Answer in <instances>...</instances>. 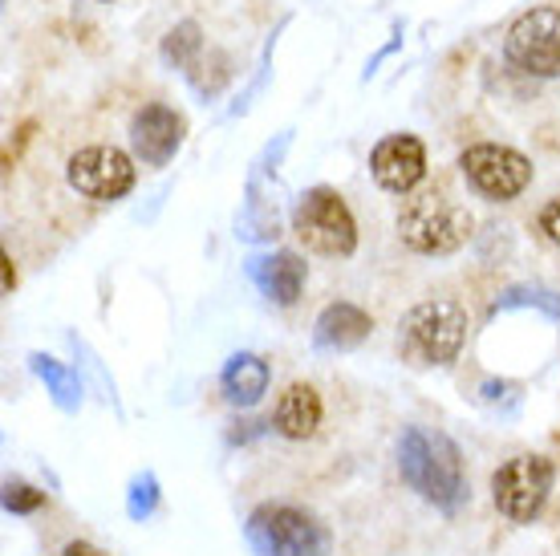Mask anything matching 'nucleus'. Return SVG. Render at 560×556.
Listing matches in <instances>:
<instances>
[{"label": "nucleus", "instance_id": "obj_21", "mask_svg": "<svg viewBox=\"0 0 560 556\" xmlns=\"http://www.w3.org/2000/svg\"><path fill=\"white\" fill-rule=\"evenodd\" d=\"M61 556H106L98 548V544H90V541H70L66 548H61Z\"/></svg>", "mask_w": 560, "mask_h": 556}, {"label": "nucleus", "instance_id": "obj_18", "mask_svg": "<svg viewBox=\"0 0 560 556\" xmlns=\"http://www.w3.org/2000/svg\"><path fill=\"white\" fill-rule=\"evenodd\" d=\"M45 503V491H37L33 484H25V479H9L4 484V508L16 516H28V512H37Z\"/></svg>", "mask_w": 560, "mask_h": 556}, {"label": "nucleus", "instance_id": "obj_13", "mask_svg": "<svg viewBox=\"0 0 560 556\" xmlns=\"http://www.w3.org/2000/svg\"><path fill=\"white\" fill-rule=\"evenodd\" d=\"M253 280L260 285L268 301L277 305H296V297L305 289V260L296 252H272V256H260L248 265Z\"/></svg>", "mask_w": 560, "mask_h": 556}, {"label": "nucleus", "instance_id": "obj_4", "mask_svg": "<svg viewBox=\"0 0 560 556\" xmlns=\"http://www.w3.org/2000/svg\"><path fill=\"white\" fill-rule=\"evenodd\" d=\"M248 544L256 548V556H325L329 529L305 508L260 503L248 516Z\"/></svg>", "mask_w": 560, "mask_h": 556}, {"label": "nucleus", "instance_id": "obj_3", "mask_svg": "<svg viewBox=\"0 0 560 556\" xmlns=\"http://www.w3.org/2000/svg\"><path fill=\"white\" fill-rule=\"evenodd\" d=\"M467 341V309L451 297L419 301L398 325V354L410 366H447Z\"/></svg>", "mask_w": 560, "mask_h": 556}, {"label": "nucleus", "instance_id": "obj_17", "mask_svg": "<svg viewBox=\"0 0 560 556\" xmlns=\"http://www.w3.org/2000/svg\"><path fill=\"white\" fill-rule=\"evenodd\" d=\"M199 54H203V33H199L196 21L175 25L167 33V42H163V57H167L171 66H179V70H191Z\"/></svg>", "mask_w": 560, "mask_h": 556}, {"label": "nucleus", "instance_id": "obj_12", "mask_svg": "<svg viewBox=\"0 0 560 556\" xmlns=\"http://www.w3.org/2000/svg\"><path fill=\"white\" fill-rule=\"evenodd\" d=\"M272 427L284 439H313L322 427V394L308 382L284 386V394L277 398V410H272Z\"/></svg>", "mask_w": 560, "mask_h": 556}, {"label": "nucleus", "instance_id": "obj_19", "mask_svg": "<svg viewBox=\"0 0 560 556\" xmlns=\"http://www.w3.org/2000/svg\"><path fill=\"white\" fill-rule=\"evenodd\" d=\"M154 508H159V479H154V475H139V479L130 484L127 512L135 516V520H147Z\"/></svg>", "mask_w": 560, "mask_h": 556}, {"label": "nucleus", "instance_id": "obj_2", "mask_svg": "<svg viewBox=\"0 0 560 556\" xmlns=\"http://www.w3.org/2000/svg\"><path fill=\"white\" fill-rule=\"evenodd\" d=\"M471 228H476L471 211L455 204L447 192H434V187L410 195L402 211H398V236L419 256H451V252H459L471 240Z\"/></svg>", "mask_w": 560, "mask_h": 556}, {"label": "nucleus", "instance_id": "obj_1", "mask_svg": "<svg viewBox=\"0 0 560 556\" xmlns=\"http://www.w3.org/2000/svg\"><path fill=\"white\" fill-rule=\"evenodd\" d=\"M398 475L402 484L443 512H459L467 500V475L455 439L427 427H407L398 439Z\"/></svg>", "mask_w": 560, "mask_h": 556}, {"label": "nucleus", "instance_id": "obj_5", "mask_svg": "<svg viewBox=\"0 0 560 556\" xmlns=\"http://www.w3.org/2000/svg\"><path fill=\"white\" fill-rule=\"evenodd\" d=\"M293 232L308 252L317 256H350L358 248V223H353L350 204L334 187H313L296 199Z\"/></svg>", "mask_w": 560, "mask_h": 556}, {"label": "nucleus", "instance_id": "obj_20", "mask_svg": "<svg viewBox=\"0 0 560 556\" xmlns=\"http://www.w3.org/2000/svg\"><path fill=\"white\" fill-rule=\"evenodd\" d=\"M536 223H540V232H545L548 244H557L560 248V195L557 199H548L545 208H540V220Z\"/></svg>", "mask_w": 560, "mask_h": 556}, {"label": "nucleus", "instance_id": "obj_14", "mask_svg": "<svg viewBox=\"0 0 560 556\" xmlns=\"http://www.w3.org/2000/svg\"><path fill=\"white\" fill-rule=\"evenodd\" d=\"M370 329H374V317L365 309L350 305V301H334V305L322 309L313 337L322 349H353L370 337Z\"/></svg>", "mask_w": 560, "mask_h": 556}, {"label": "nucleus", "instance_id": "obj_7", "mask_svg": "<svg viewBox=\"0 0 560 556\" xmlns=\"http://www.w3.org/2000/svg\"><path fill=\"white\" fill-rule=\"evenodd\" d=\"M459 167L467 175V183L483 199H491V204H508V199H516L533 183V159L520 154L516 147H504V142H476V147H467L459 154Z\"/></svg>", "mask_w": 560, "mask_h": 556}, {"label": "nucleus", "instance_id": "obj_8", "mask_svg": "<svg viewBox=\"0 0 560 556\" xmlns=\"http://www.w3.org/2000/svg\"><path fill=\"white\" fill-rule=\"evenodd\" d=\"M504 54L528 78H560V9H528L504 33Z\"/></svg>", "mask_w": 560, "mask_h": 556}, {"label": "nucleus", "instance_id": "obj_15", "mask_svg": "<svg viewBox=\"0 0 560 556\" xmlns=\"http://www.w3.org/2000/svg\"><path fill=\"white\" fill-rule=\"evenodd\" d=\"M220 386H224L228 403L256 406L268 390V362L260 354H236V358H228L224 374H220Z\"/></svg>", "mask_w": 560, "mask_h": 556}, {"label": "nucleus", "instance_id": "obj_11", "mask_svg": "<svg viewBox=\"0 0 560 556\" xmlns=\"http://www.w3.org/2000/svg\"><path fill=\"white\" fill-rule=\"evenodd\" d=\"M183 142V114L163 106V102H147L135 118H130V147L147 167H167Z\"/></svg>", "mask_w": 560, "mask_h": 556}, {"label": "nucleus", "instance_id": "obj_10", "mask_svg": "<svg viewBox=\"0 0 560 556\" xmlns=\"http://www.w3.org/2000/svg\"><path fill=\"white\" fill-rule=\"evenodd\" d=\"M370 171L374 183L390 195H410L427 179V147L415 135H386L370 151Z\"/></svg>", "mask_w": 560, "mask_h": 556}, {"label": "nucleus", "instance_id": "obj_16", "mask_svg": "<svg viewBox=\"0 0 560 556\" xmlns=\"http://www.w3.org/2000/svg\"><path fill=\"white\" fill-rule=\"evenodd\" d=\"M28 362H33V374L54 390V398L66 406V410H73V406L82 403V382H78V374H73L70 366H61L57 358H45V354H33Z\"/></svg>", "mask_w": 560, "mask_h": 556}, {"label": "nucleus", "instance_id": "obj_9", "mask_svg": "<svg viewBox=\"0 0 560 556\" xmlns=\"http://www.w3.org/2000/svg\"><path fill=\"white\" fill-rule=\"evenodd\" d=\"M66 179L85 199L110 204V199H122L135 187V159L127 151H118V147L94 142V147H82V151L70 154Z\"/></svg>", "mask_w": 560, "mask_h": 556}, {"label": "nucleus", "instance_id": "obj_6", "mask_svg": "<svg viewBox=\"0 0 560 556\" xmlns=\"http://www.w3.org/2000/svg\"><path fill=\"white\" fill-rule=\"evenodd\" d=\"M552 484H557V467L548 455H516V460L500 463V472L491 475L495 512L512 524H533L548 503Z\"/></svg>", "mask_w": 560, "mask_h": 556}]
</instances>
